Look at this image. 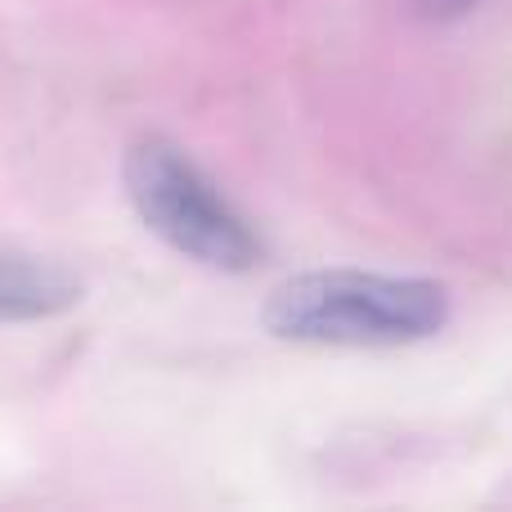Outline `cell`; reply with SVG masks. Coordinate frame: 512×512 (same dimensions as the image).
Masks as SVG:
<instances>
[{
    "mask_svg": "<svg viewBox=\"0 0 512 512\" xmlns=\"http://www.w3.org/2000/svg\"><path fill=\"white\" fill-rule=\"evenodd\" d=\"M481 0H409V9H414L418 18H427V23H454V18L472 14Z\"/></svg>",
    "mask_w": 512,
    "mask_h": 512,
    "instance_id": "4",
    "label": "cell"
},
{
    "mask_svg": "<svg viewBox=\"0 0 512 512\" xmlns=\"http://www.w3.org/2000/svg\"><path fill=\"white\" fill-rule=\"evenodd\" d=\"M122 185L144 230L171 252L221 274H248L265 256L256 225L180 144L144 135L122 158Z\"/></svg>",
    "mask_w": 512,
    "mask_h": 512,
    "instance_id": "2",
    "label": "cell"
},
{
    "mask_svg": "<svg viewBox=\"0 0 512 512\" xmlns=\"http://www.w3.org/2000/svg\"><path fill=\"white\" fill-rule=\"evenodd\" d=\"M450 288L418 274L306 270L265 297L261 324L292 346L391 351L436 337L450 324Z\"/></svg>",
    "mask_w": 512,
    "mask_h": 512,
    "instance_id": "1",
    "label": "cell"
},
{
    "mask_svg": "<svg viewBox=\"0 0 512 512\" xmlns=\"http://www.w3.org/2000/svg\"><path fill=\"white\" fill-rule=\"evenodd\" d=\"M81 301V279L59 261L27 252H0V324L54 319Z\"/></svg>",
    "mask_w": 512,
    "mask_h": 512,
    "instance_id": "3",
    "label": "cell"
}]
</instances>
